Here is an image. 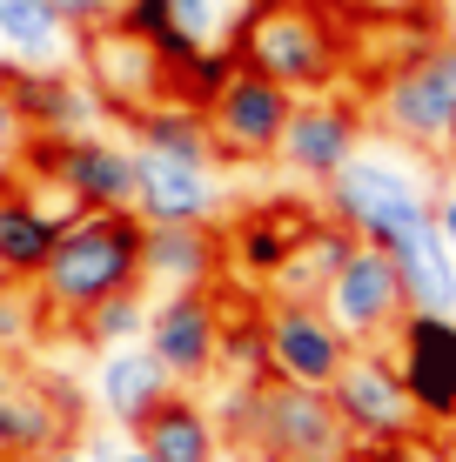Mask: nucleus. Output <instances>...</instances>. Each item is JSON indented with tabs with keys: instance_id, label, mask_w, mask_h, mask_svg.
Listing matches in <instances>:
<instances>
[{
	"instance_id": "nucleus-1",
	"label": "nucleus",
	"mask_w": 456,
	"mask_h": 462,
	"mask_svg": "<svg viewBox=\"0 0 456 462\" xmlns=\"http://www.w3.org/2000/svg\"><path fill=\"white\" fill-rule=\"evenodd\" d=\"M215 429L228 436L235 456H302V462H356V436L336 416L329 389L309 382H282V375H256V382H228V402L215 409Z\"/></svg>"
},
{
	"instance_id": "nucleus-2",
	"label": "nucleus",
	"mask_w": 456,
	"mask_h": 462,
	"mask_svg": "<svg viewBox=\"0 0 456 462\" xmlns=\"http://www.w3.org/2000/svg\"><path fill=\"white\" fill-rule=\"evenodd\" d=\"M141 215L135 208H88L60 228L47 268L34 275V301L47 315H81L94 301L121 295V289H141Z\"/></svg>"
},
{
	"instance_id": "nucleus-3",
	"label": "nucleus",
	"mask_w": 456,
	"mask_h": 462,
	"mask_svg": "<svg viewBox=\"0 0 456 462\" xmlns=\"http://www.w3.org/2000/svg\"><path fill=\"white\" fill-rule=\"evenodd\" d=\"M235 68H256L289 94H329L342 81V27L316 0H256L235 27Z\"/></svg>"
},
{
	"instance_id": "nucleus-4",
	"label": "nucleus",
	"mask_w": 456,
	"mask_h": 462,
	"mask_svg": "<svg viewBox=\"0 0 456 462\" xmlns=\"http://www.w3.org/2000/svg\"><path fill=\"white\" fill-rule=\"evenodd\" d=\"M322 215L342 221L356 242L389 248L396 235L436 221V195H430V174H423L410 154H389V148H356L349 162L322 181Z\"/></svg>"
},
{
	"instance_id": "nucleus-5",
	"label": "nucleus",
	"mask_w": 456,
	"mask_h": 462,
	"mask_svg": "<svg viewBox=\"0 0 456 462\" xmlns=\"http://www.w3.org/2000/svg\"><path fill=\"white\" fill-rule=\"evenodd\" d=\"M369 121L396 148L416 154H456V41H423L376 81Z\"/></svg>"
},
{
	"instance_id": "nucleus-6",
	"label": "nucleus",
	"mask_w": 456,
	"mask_h": 462,
	"mask_svg": "<svg viewBox=\"0 0 456 462\" xmlns=\"http://www.w3.org/2000/svg\"><path fill=\"white\" fill-rule=\"evenodd\" d=\"M329 402H336V416L349 422V436H356V462L410 449L416 429H423L410 389H403V375H396L389 342L383 348H349V362L329 382Z\"/></svg>"
},
{
	"instance_id": "nucleus-7",
	"label": "nucleus",
	"mask_w": 456,
	"mask_h": 462,
	"mask_svg": "<svg viewBox=\"0 0 456 462\" xmlns=\"http://www.w3.org/2000/svg\"><path fill=\"white\" fill-rule=\"evenodd\" d=\"M289 115H295V94L282 81H269V74H256V68H235L222 81V94L201 107L209 141H215V162H222V168H262V162H275Z\"/></svg>"
},
{
	"instance_id": "nucleus-8",
	"label": "nucleus",
	"mask_w": 456,
	"mask_h": 462,
	"mask_svg": "<svg viewBox=\"0 0 456 462\" xmlns=\"http://www.w3.org/2000/svg\"><path fill=\"white\" fill-rule=\"evenodd\" d=\"M21 168L60 181L81 208H135V141L115 134H47L21 148Z\"/></svg>"
},
{
	"instance_id": "nucleus-9",
	"label": "nucleus",
	"mask_w": 456,
	"mask_h": 462,
	"mask_svg": "<svg viewBox=\"0 0 456 462\" xmlns=\"http://www.w3.org/2000/svg\"><path fill=\"white\" fill-rule=\"evenodd\" d=\"M322 309L356 348H383L396 336V322L410 315V295H403V275H396V262H389V248L356 242L349 262L336 268V282L322 289Z\"/></svg>"
},
{
	"instance_id": "nucleus-10",
	"label": "nucleus",
	"mask_w": 456,
	"mask_h": 462,
	"mask_svg": "<svg viewBox=\"0 0 456 462\" xmlns=\"http://www.w3.org/2000/svg\"><path fill=\"white\" fill-rule=\"evenodd\" d=\"M81 81L94 88V101H101V115H141L148 101H168V60L162 47L148 34H135V27H94L81 34Z\"/></svg>"
},
{
	"instance_id": "nucleus-11",
	"label": "nucleus",
	"mask_w": 456,
	"mask_h": 462,
	"mask_svg": "<svg viewBox=\"0 0 456 462\" xmlns=\"http://www.w3.org/2000/svg\"><path fill=\"white\" fill-rule=\"evenodd\" d=\"M262 328H269V375L309 382V389H329L336 369L349 362V348H356L336 322H329L322 301L269 295V301H262Z\"/></svg>"
},
{
	"instance_id": "nucleus-12",
	"label": "nucleus",
	"mask_w": 456,
	"mask_h": 462,
	"mask_svg": "<svg viewBox=\"0 0 456 462\" xmlns=\"http://www.w3.org/2000/svg\"><path fill=\"white\" fill-rule=\"evenodd\" d=\"M363 134H369V115L356 101H342L336 88H329V94H295V115H289V127H282L275 162L289 168L295 181L322 188L329 174L363 148Z\"/></svg>"
},
{
	"instance_id": "nucleus-13",
	"label": "nucleus",
	"mask_w": 456,
	"mask_h": 462,
	"mask_svg": "<svg viewBox=\"0 0 456 462\" xmlns=\"http://www.w3.org/2000/svg\"><path fill=\"white\" fill-rule=\"evenodd\" d=\"M154 362L175 382H209L215 356H222V295L215 289H168L148 309V336Z\"/></svg>"
},
{
	"instance_id": "nucleus-14",
	"label": "nucleus",
	"mask_w": 456,
	"mask_h": 462,
	"mask_svg": "<svg viewBox=\"0 0 456 462\" xmlns=\"http://www.w3.org/2000/svg\"><path fill=\"white\" fill-rule=\"evenodd\" d=\"M389 356H396V375L410 389L416 416L456 429V315L410 309L396 322V336H389Z\"/></svg>"
},
{
	"instance_id": "nucleus-15",
	"label": "nucleus",
	"mask_w": 456,
	"mask_h": 462,
	"mask_svg": "<svg viewBox=\"0 0 456 462\" xmlns=\"http://www.w3.org/2000/svg\"><path fill=\"white\" fill-rule=\"evenodd\" d=\"M228 208L222 174L209 162H168V154L135 148V215L148 221H215Z\"/></svg>"
},
{
	"instance_id": "nucleus-16",
	"label": "nucleus",
	"mask_w": 456,
	"mask_h": 462,
	"mask_svg": "<svg viewBox=\"0 0 456 462\" xmlns=\"http://www.w3.org/2000/svg\"><path fill=\"white\" fill-rule=\"evenodd\" d=\"M0 88H7V101H14V115H21L27 141L88 134L94 115H101L94 88L74 68H0Z\"/></svg>"
},
{
	"instance_id": "nucleus-17",
	"label": "nucleus",
	"mask_w": 456,
	"mask_h": 462,
	"mask_svg": "<svg viewBox=\"0 0 456 462\" xmlns=\"http://www.w3.org/2000/svg\"><path fill=\"white\" fill-rule=\"evenodd\" d=\"M148 228V221H141ZM228 268L222 228L215 221H154L141 235V282H162V289H215Z\"/></svg>"
},
{
	"instance_id": "nucleus-18",
	"label": "nucleus",
	"mask_w": 456,
	"mask_h": 462,
	"mask_svg": "<svg viewBox=\"0 0 456 462\" xmlns=\"http://www.w3.org/2000/svg\"><path fill=\"white\" fill-rule=\"evenodd\" d=\"M74 442V395L60 382H7L0 395V456L7 462H34L47 449Z\"/></svg>"
},
{
	"instance_id": "nucleus-19",
	"label": "nucleus",
	"mask_w": 456,
	"mask_h": 462,
	"mask_svg": "<svg viewBox=\"0 0 456 462\" xmlns=\"http://www.w3.org/2000/svg\"><path fill=\"white\" fill-rule=\"evenodd\" d=\"M309 215L302 201H262V208H248L235 228L222 235V248H228V268L242 282H256V289H269V275L282 262H289V248L309 235Z\"/></svg>"
},
{
	"instance_id": "nucleus-20",
	"label": "nucleus",
	"mask_w": 456,
	"mask_h": 462,
	"mask_svg": "<svg viewBox=\"0 0 456 462\" xmlns=\"http://www.w3.org/2000/svg\"><path fill=\"white\" fill-rule=\"evenodd\" d=\"M60 242V221L34 201L21 174H0V282H34Z\"/></svg>"
},
{
	"instance_id": "nucleus-21",
	"label": "nucleus",
	"mask_w": 456,
	"mask_h": 462,
	"mask_svg": "<svg viewBox=\"0 0 456 462\" xmlns=\"http://www.w3.org/2000/svg\"><path fill=\"white\" fill-rule=\"evenodd\" d=\"M94 389H101V409L115 416V429H141L154 409L168 402V395H175V375L154 362V348L121 342V348H107V362H101V375H94Z\"/></svg>"
},
{
	"instance_id": "nucleus-22",
	"label": "nucleus",
	"mask_w": 456,
	"mask_h": 462,
	"mask_svg": "<svg viewBox=\"0 0 456 462\" xmlns=\"http://www.w3.org/2000/svg\"><path fill=\"white\" fill-rule=\"evenodd\" d=\"M389 262H396V275H403L410 309H423V315H456V254H450L443 235H436V221L396 235V242H389Z\"/></svg>"
},
{
	"instance_id": "nucleus-23",
	"label": "nucleus",
	"mask_w": 456,
	"mask_h": 462,
	"mask_svg": "<svg viewBox=\"0 0 456 462\" xmlns=\"http://www.w3.org/2000/svg\"><path fill=\"white\" fill-rule=\"evenodd\" d=\"M349 248H356V235L342 228V221H329L316 215L309 221V235L289 248V262L269 275V295H289V301H322V289L336 282V268L349 262Z\"/></svg>"
},
{
	"instance_id": "nucleus-24",
	"label": "nucleus",
	"mask_w": 456,
	"mask_h": 462,
	"mask_svg": "<svg viewBox=\"0 0 456 462\" xmlns=\"http://www.w3.org/2000/svg\"><path fill=\"white\" fill-rule=\"evenodd\" d=\"M0 47H7L14 68H68L81 34L47 0H0Z\"/></svg>"
},
{
	"instance_id": "nucleus-25",
	"label": "nucleus",
	"mask_w": 456,
	"mask_h": 462,
	"mask_svg": "<svg viewBox=\"0 0 456 462\" xmlns=\"http://www.w3.org/2000/svg\"><path fill=\"white\" fill-rule=\"evenodd\" d=\"M128 134H135V148H148V154H168V162H209V168H222L215 162V141H209V121H201V107L195 101H148L141 115H128Z\"/></svg>"
},
{
	"instance_id": "nucleus-26",
	"label": "nucleus",
	"mask_w": 456,
	"mask_h": 462,
	"mask_svg": "<svg viewBox=\"0 0 456 462\" xmlns=\"http://www.w3.org/2000/svg\"><path fill=\"white\" fill-rule=\"evenodd\" d=\"M141 449H148L154 462H215L222 456V429H215V416L201 402L168 395V402L141 422Z\"/></svg>"
},
{
	"instance_id": "nucleus-27",
	"label": "nucleus",
	"mask_w": 456,
	"mask_h": 462,
	"mask_svg": "<svg viewBox=\"0 0 456 462\" xmlns=\"http://www.w3.org/2000/svg\"><path fill=\"white\" fill-rule=\"evenodd\" d=\"M215 375H228V382L269 375V328H262V301H228L222 295V356H215Z\"/></svg>"
},
{
	"instance_id": "nucleus-28",
	"label": "nucleus",
	"mask_w": 456,
	"mask_h": 462,
	"mask_svg": "<svg viewBox=\"0 0 456 462\" xmlns=\"http://www.w3.org/2000/svg\"><path fill=\"white\" fill-rule=\"evenodd\" d=\"M81 342L88 348H121V342H141L148 336V301H141V289H121L107 301H94V309L81 315Z\"/></svg>"
},
{
	"instance_id": "nucleus-29",
	"label": "nucleus",
	"mask_w": 456,
	"mask_h": 462,
	"mask_svg": "<svg viewBox=\"0 0 456 462\" xmlns=\"http://www.w3.org/2000/svg\"><path fill=\"white\" fill-rule=\"evenodd\" d=\"M248 7H256V0H168L175 27H181L195 47H228L235 27L248 21Z\"/></svg>"
},
{
	"instance_id": "nucleus-30",
	"label": "nucleus",
	"mask_w": 456,
	"mask_h": 462,
	"mask_svg": "<svg viewBox=\"0 0 456 462\" xmlns=\"http://www.w3.org/2000/svg\"><path fill=\"white\" fill-rule=\"evenodd\" d=\"M41 328V301H34V282H0V362L21 356Z\"/></svg>"
},
{
	"instance_id": "nucleus-31",
	"label": "nucleus",
	"mask_w": 456,
	"mask_h": 462,
	"mask_svg": "<svg viewBox=\"0 0 456 462\" xmlns=\"http://www.w3.org/2000/svg\"><path fill=\"white\" fill-rule=\"evenodd\" d=\"M47 7H54L74 34H94V27H115L121 14H128V0H47Z\"/></svg>"
},
{
	"instance_id": "nucleus-32",
	"label": "nucleus",
	"mask_w": 456,
	"mask_h": 462,
	"mask_svg": "<svg viewBox=\"0 0 456 462\" xmlns=\"http://www.w3.org/2000/svg\"><path fill=\"white\" fill-rule=\"evenodd\" d=\"M21 148H27V127H21V115H14L7 88H0V174H7L14 162H21Z\"/></svg>"
},
{
	"instance_id": "nucleus-33",
	"label": "nucleus",
	"mask_w": 456,
	"mask_h": 462,
	"mask_svg": "<svg viewBox=\"0 0 456 462\" xmlns=\"http://www.w3.org/2000/svg\"><path fill=\"white\" fill-rule=\"evenodd\" d=\"M436 235H443L450 254H456V181L443 188V195H436Z\"/></svg>"
},
{
	"instance_id": "nucleus-34",
	"label": "nucleus",
	"mask_w": 456,
	"mask_h": 462,
	"mask_svg": "<svg viewBox=\"0 0 456 462\" xmlns=\"http://www.w3.org/2000/svg\"><path fill=\"white\" fill-rule=\"evenodd\" d=\"M349 7H363V14H396V7H410V0H349Z\"/></svg>"
},
{
	"instance_id": "nucleus-35",
	"label": "nucleus",
	"mask_w": 456,
	"mask_h": 462,
	"mask_svg": "<svg viewBox=\"0 0 456 462\" xmlns=\"http://www.w3.org/2000/svg\"><path fill=\"white\" fill-rule=\"evenodd\" d=\"M88 462H121V449H115V442H94V449H88Z\"/></svg>"
},
{
	"instance_id": "nucleus-36",
	"label": "nucleus",
	"mask_w": 456,
	"mask_h": 462,
	"mask_svg": "<svg viewBox=\"0 0 456 462\" xmlns=\"http://www.w3.org/2000/svg\"><path fill=\"white\" fill-rule=\"evenodd\" d=\"M34 462H88V456H74V449H47V456H34Z\"/></svg>"
},
{
	"instance_id": "nucleus-37",
	"label": "nucleus",
	"mask_w": 456,
	"mask_h": 462,
	"mask_svg": "<svg viewBox=\"0 0 456 462\" xmlns=\"http://www.w3.org/2000/svg\"><path fill=\"white\" fill-rule=\"evenodd\" d=\"M121 462H154L148 449H121Z\"/></svg>"
},
{
	"instance_id": "nucleus-38",
	"label": "nucleus",
	"mask_w": 456,
	"mask_h": 462,
	"mask_svg": "<svg viewBox=\"0 0 456 462\" xmlns=\"http://www.w3.org/2000/svg\"><path fill=\"white\" fill-rule=\"evenodd\" d=\"M443 462H456V429H450V442H443Z\"/></svg>"
},
{
	"instance_id": "nucleus-39",
	"label": "nucleus",
	"mask_w": 456,
	"mask_h": 462,
	"mask_svg": "<svg viewBox=\"0 0 456 462\" xmlns=\"http://www.w3.org/2000/svg\"><path fill=\"white\" fill-rule=\"evenodd\" d=\"M7 382H14V369H7V362H0V395H7Z\"/></svg>"
},
{
	"instance_id": "nucleus-40",
	"label": "nucleus",
	"mask_w": 456,
	"mask_h": 462,
	"mask_svg": "<svg viewBox=\"0 0 456 462\" xmlns=\"http://www.w3.org/2000/svg\"><path fill=\"white\" fill-rule=\"evenodd\" d=\"M269 462H302V456H269Z\"/></svg>"
},
{
	"instance_id": "nucleus-41",
	"label": "nucleus",
	"mask_w": 456,
	"mask_h": 462,
	"mask_svg": "<svg viewBox=\"0 0 456 462\" xmlns=\"http://www.w3.org/2000/svg\"><path fill=\"white\" fill-rule=\"evenodd\" d=\"M215 462H222V456H215Z\"/></svg>"
},
{
	"instance_id": "nucleus-42",
	"label": "nucleus",
	"mask_w": 456,
	"mask_h": 462,
	"mask_svg": "<svg viewBox=\"0 0 456 462\" xmlns=\"http://www.w3.org/2000/svg\"><path fill=\"white\" fill-rule=\"evenodd\" d=\"M0 462H7V456H0Z\"/></svg>"
}]
</instances>
